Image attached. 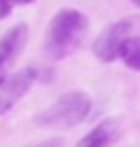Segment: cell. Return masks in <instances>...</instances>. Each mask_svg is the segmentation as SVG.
<instances>
[{
  "label": "cell",
  "mask_w": 140,
  "mask_h": 147,
  "mask_svg": "<svg viewBox=\"0 0 140 147\" xmlns=\"http://www.w3.org/2000/svg\"><path fill=\"white\" fill-rule=\"evenodd\" d=\"M85 31H88V18L77 9H64L48 22L46 37H44V51L53 61L68 57L81 44Z\"/></svg>",
  "instance_id": "6da1fadb"
},
{
  "label": "cell",
  "mask_w": 140,
  "mask_h": 147,
  "mask_svg": "<svg viewBox=\"0 0 140 147\" xmlns=\"http://www.w3.org/2000/svg\"><path fill=\"white\" fill-rule=\"evenodd\" d=\"M90 108H92V101L85 92H81V90L64 92L50 108H46L44 112L37 114L35 123L46 129L74 127V125H79L81 121L88 119Z\"/></svg>",
  "instance_id": "7a4b0ae2"
},
{
  "label": "cell",
  "mask_w": 140,
  "mask_h": 147,
  "mask_svg": "<svg viewBox=\"0 0 140 147\" xmlns=\"http://www.w3.org/2000/svg\"><path fill=\"white\" fill-rule=\"evenodd\" d=\"M129 31H131V22L129 20H118L114 24H110L107 29H103L98 33V37L94 40V55L101 61H114L121 55L123 44L129 40Z\"/></svg>",
  "instance_id": "3957f363"
},
{
  "label": "cell",
  "mask_w": 140,
  "mask_h": 147,
  "mask_svg": "<svg viewBox=\"0 0 140 147\" xmlns=\"http://www.w3.org/2000/svg\"><path fill=\"white\" fill-rule=\"evenodd\" d=\"M35 79H37V70L29 66V68L18 70L15 75H11L0 86V117L5 112H9L20 99L24 97L26 92H29V88L35 84Z\"/></svg>",
  "instance_id": "277c9868"
},
{
  "label": "cell",
  "mask_w": 140,
  "mask_h": 147,
  "mask_svg": "<svg viewBox=\"0 0 140 147\" xmlns=\"http://www.w3.org/2000/svg\"><path fill=\"white\" fill-rule=\"evenodd\" d=\"M26 35H29L26 24H15L0 37V86L7 81V70L13 64V59L24 49Z\"/></svg>",
  "instance_id": "5b68a950"
},
{
  "label": "cell",
  "mask_w": 140,
  "mask_h": 147,
  "mask_svg": "<svg viewBox=\"0 0 140 147\" xmlns=\"http://www.w3.org/2000/svg\"><path fill=\"white\" fill-rule=\"evenodd\" d=\"M121 136V123L118 119H105L94 129L81 138L74 147H112Z\"/></svg>",
  "instance_id": "8992f818"
},
{
  "label": "cell",
  "mask_w": 140,
  "mask_h": 147,
  "mask_svg": "<svg viewBox=\"0 0 140 147\" xmlns=\"http://www.w3.org/2000/svg\"><path fill=\"white\" fill-rule=\"evenodd\" d=\"M118 57H121L131 70H138L140 73V37H129L127 42L123 44Z\"/></svg>",
  "instance_id": "52a82bcc"
},
{
  "label": "cell",
  "mask_w": 140,
  "mask_h": 147,
  "mask_svg": "<svg viewBox=\"0 0 140 147\" xmlns=\"http://www.w3.org/2000/svg\"><path fill=\"white\" fill-rule=\"evenodd\" d=\"M13 5H15V0H0V20H5L11 13Z\"/></svg>",
  "instance_id": "ba28073f"
},
{
  "label": "cell",
  "mask_w": 140,
  "mask_h": 147,
  "mask_svg": "<svg viewBox=\"0 0 140 147\" xmlns=\"http://www.w3.org/2000/svg\"><path fill=\"white\" fill-rule=\"evenodd\" d=\"M61 145H64L61 138H46V141L37 143V145H31V147H61Z\"/></svg>",
  "instance_id": "9c48e42d"
},
{
  "label": "cell",
  "mask_w": 140,
  "mask_h": 147,
  "mask_svg": "<svg viewBox=\"0 0 140 147\" xmlns=\"http://www.w3.org/2000/svg\"><path fill=\"white\" fill-rule=\"evenodd\" d=\"M31 2H35V0H15V5H31Z\"/></svg>",
  "instance_id": "30bf717a"
},
{
  "label": "cell",
  "mask_w": 140,
  "mask_h": 147,
  "mask_svg": "<svg viewBox=\"0 0 140 147\" xmlns=\"http://www.w3.org/2000/svg\"><path fill=\"white\" fill-rule=\"evenodd\" d=\"M131 2H134V5H136V7H140V0H131Z\"/></svg>",
  "instance_id": "8fae6325"
}]
</instances>
